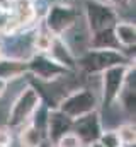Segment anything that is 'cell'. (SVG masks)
I'll use <instances>...</instances> for the list:
<instances>
[{"instance_id": "22", "label": "cell", "mask_w": 136, "mask_h": 147, "mask_svg": "<svg viewBox=\"0 0 136 147\" xmlns=\"http://www.w3.org/2000/svg\"><path fill=\"white\" fill-rule=\"evenodd\" d=\"M0 57H2V46H0Z\"/></svg>"}, {"instance_id": "15", "label": "cell", "mask_w": 136, "mask_h": 147, "mask_svg": "<svg viewBox=\"0 0 136 147\" xmlns=\"http://www.w3.org/2000/svg\"><path fill=\"white\" fill-rule=\"evenodd\" d=\"M116 132H117V135H119V140H121L123 147L124 146H135L136 144V127H135V123H131V121L123 123V125H119V127L116 128Z\"/></svg>"}, {"instance_id": "17", "label": "cell", "mask_w": 136, "mask_h": 147, "mask_svg": "<svg viewBox=\"0 0 136 147\" xmlns=\"http://www.w3.org/2000/svg\"><path fill=\"white\" fill-rule=\"evenodd\" d=\"M53 36H55V34H51L49 31H48V33H39V34H36V38H34V48H36V51H37V53H48Z\"/></svg>"}, {"instance_id": "7", "label": "cell", "mask_w": 136, "mask_h": 147, "mask_svg": "<svg viewBox=\"0 0 136 147\" xmlns=\"http://www.w3.org/2000/svg\"><path fill=\"white\" fill-rule=\"evenodd\" d=\"M85 16H87V24L92 33H97L101 29H107L112 28L117 22V12L99 0H89L85 3Z\"/></svg>"}, {"instance_id": "14", "label": "cell", "mask_w": 136, "mask_h": 147, "mask_svg": "<svg viewBox=\"0 0 136 147\" xmlns=\"http://www.w3.org/2000/svg\"><path fill=\"white\" fill-rule=\"evenodd\" d=\"M19 144L21 147H41L44 142V134L39 132L36 127H33L31 123L24 125L19 128Z\"/></svg>"}, {"instance_id": "4", "label": "cell", "mask_w": 136, "mask_h": 147, "mask_svg": "<svg viewBox=\"0 0 136 147\" xmlns=\"http://www.w3.org/2000/svg\"><path fill=\"white\" fill-rule=\"evenodd\" d=\"M133 63V62H131ZM131 63H121V65H114L109 67L101 72V82H102V106L111 108L114 103H117V96L124 86V79L126 72L129 69Z\"/></svg>"}, {"instance_id": "1", "label": "cell", "mask_w": 136, "mask_h": 147, "mask_svg": "<svg viewBox=\"0 0 136 147\" xmlns=\"http://www.w3.org/2000/svg\"><path fill=\"white\" fill-rule=\"evenodd\" d=\"M41 94L34 86L24 87L19 96L15 98V101L12 103L10 111H9V120H7V127L9 128H21L24 125L29 123L33 113L36 108L41 105Z\"/></svg>"}, {"instance_id": "10", "label": "cell", "mask_w": 136, "mask_h": 147, "mask_svg": "<svg viewBox=\"0 0 136 147\" xmlns=\"http://www.w3.org/2000/svg\"><path fill=\"white\" fill-rule=\"evenodd\" d=\"M46 55H49V57H51L55 62H58L60 65L67 67L68 70H75V69H77V58H75L71 48L63 41L61 36H53L51 45H49V50H48Z\"/></svg>"}, {"instance_id": "13", "label": "cell", "mask_w": 136, "mask_h": 147, "mask_svg": "<svg viewBox=\"0 0 136 147\" xmlns=\"http://www.w3.org/2000/svg\"><path fill=\"white\" fill-rule=\"evenodd\" d=\"M112 28H107V29H101L97 33H92L90 48H95V50H119L121 46H119L117 39L114 36V29Z\"/></svg>"}, {"instance_id": "8", "label": "cell", "mask_w": 136, "mask_h": 147, "mask_svg": "<svg viewBox=\"0 0 136 147\" xmlns=\"http://www.w3.org/2000/svg\"><path fill=\"white\" fill-rule=\"evenodd\" d=\"M77 17L78 14L73 7L63 5V3H55L48 9L46 29L55 36H61L77 24Z\"/></svg>"}, {"instance_id": "9", "label": "cell", "mask_w": 136, "mask_h": 147, "mask_svg": "<svg viewBox=\"0 0 136 147\" xmlns=\"http://www.w3.org/2000/svg\"><path fill=\"white\" fill-rule=\"evenodd\" d=\"M71 125L73 120L67 116L65 113L58 110V108H49L48 113V123H46V139L55 146L65 134L71 132Z\"/></svg>"}, {"instance_id": "2", "label": "cell", "mask_w": 136, "mask_h": 147, "mask_svg": "<svg viewBox=\"0 0 136 147\" xmlns=\"http://www.w3.org/2000/svg\"><path fill=\"white\" fill-rule=\"evenodd\" d=\"M121 63H131V58L126 57L121 50H95L90 48L85 55H82L77 60V65L82 67L89 74H101L102 70L121 65Z\"/></svg>"}, {"instance_id": "19", "label": "cell", "mask_w": 136, "mask_h": 147, "mask_svg": "<svg viewBox=\"0 0 136 147\" xmlns=\"http://www.w3.org/2000/svg\"><path fill=\"white\" fill-rule=\"evenodd\" d=\"M12 144V134L9 127H2L0 128V147H9Z\"/></svg>"}, {"instance_id": "20", "label": "cell", "mask_w": 136, "mask_h": 147, "mask_svg": "<svg viewBox=\"0 0 136 147\" xmlns=\"http://www.w3.org/2000/svg\"><path fill=\"white\" fill-rule=\"evenodd\" d=\"M7 84H9V82H5V80L0 79V98L3 96V92H5V89H7Z\"/></svg>"}, {"instance_id": "16", "label": "cell", "mask_w": 136, "mask_h": 147, "mask_svg": "<svg viewBox=\"0 0 136 147\" xmlns=\"http://www.w3.org/2000/svg\"><path fill=\"white\" fill-rule=\"evenodd\" d=\"M97 147H123L121 140H119V135L116 130H102L99 140L95 142Z\"/></svg>"}, {"instance_id": "21", "label": "cell", "mask_w": 136, "mask_h": 147, "mask_svg": "<svg viewBox=\"0 0 136 147\" xmlns=\"http://www.w3.org/2000/svg\"><path fill=\"white\" fill-rule=\"evenodd\" d=\"M111 3H114V5H126L129 0H109Z\"/></svg>"}, {"instance_id": "3", "label": "cell", "mask_w": 136, "mask_h": 147, "mask_svg": "<svg viewBox=\"0 0 136 147\" xmlns=\"http://www.w3.org/2000/svg\"><path fill=\"white\" fill-rule=\"evenodd\" d=\"M56 108L61 113H65L67 116H70L71 120H75L78 116H83L90 111L97 110L99 108V99L90 89L82 87V89H77L73 92H70L63 99H60Z\"/></svg>"}, {"instance_id": "12", "label": "cell", "mask_w": 136, "mask_h": 147, "mask_svg": "<svg viewBox=\"0 0 136 147\" xmlns=\"http://www.w3.org/2000/svg\"><path fill=\"white\" fill-rule=\"evenodd\" d=\"M114 36L121 48H135L136 43V26L135 22H116L114 24Z\"/></svg>"}, {"instance_id": "5", "label": "cell", "mask_w": 136, "mask_h": 147, "mask_svg": "<svg viewBox=\"0 0 136 147\" xmlns=\"http://www.w3.org/2000/svg\"><path fill=\"white\" fill-rule=\"evenodd\" d=\"M26 63H27V74H33L37 80H43V82L56 80V79L65 77L67 74L71 72L67 67H63L58 62H55L46 53H36L31 58L26 60Z\"/></svg>"}, {"instance_id": "11", "label": "cell", "mask_w": 136, "mask_h": 147, "mask_svg": "<svg viewBox=\"0 0 136 147\" xmlns=\"http://www.w3.org/2000/svg\"><path fill=\"white\" fill-rule=\"evenodd\" d=\"M27 74V63L22 58L14 57H0V79L5 82L15 80Z\"/></svg>"}, {"instance_id": "18", "label": "cell", "mask_w": 136, "mask_h": 147, "mask_svg": "<svg viewBox=\"0 0 136 147\" xmlns=\"http://www.w3.org/2000/svg\"><path fill=\"white\" fill-rule=\"evenodd\" d=\"M55 147H85V146L82 144V140L73 132H68L55 144Z\"/></svg>"}, {"instance_id": "6", "label": "cell", "mask_w": 136, "mask_h": 147, "mask_svg": "<svg viewBox=\"0 0 136 147\" xmlns=\"http://www.w3.org/2000/svg\"><path fill=\"white\" fill-rule=\"evenodd\" d=\"M102 120L99 110L90 111L83 116H78L73 120L71 125V132L82 140V144L85 147H92L101 137L102 134Z\"/></svg>"}]
</instances>
